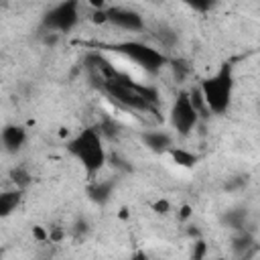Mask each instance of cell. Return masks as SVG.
Segmentation results:
<instances>
[{"label":"cell","instance_id":"cell-2","mask_svg":"<svg viewBox=\"0 0 260 260\" xmlns=\"http://www.w3.org/2000/svg\"><path fill=\"white\" fill-rule=\"evenodd\" d=\"M199 91L205 100V106L211 114H225L230 104H232V93H234V75H232V65L223 63L211 77L203 79L199 85Z\"/></svg>","mask_w":260,"mask_h":260},{"label":"cell","instance_id":"cell-8","mask_svg":"<svg viewBox=\"0 0 260 260\" xmlns=\"http://www.w3.org/2000/svg\"><path fill=\"white\" fill-rule=\"evenodd\" d=\"M26 142V130L16 124H8L2 130V144L6 152H18Z\"/></svg>","mask_w":260,"mask_h":260},{"label":"cell","instance_id":"cell-11","mask_svg":"<svg viewBox=\"0 0 260 260\" xmlns=\"http://www.w3.org/2000/svg\"><path fill=\"white\" fill-rule=\"evenodd\" d=\"M89 195H91L93 201L106 203V201L110 199V195H112V183H110V181H98V183L89 189Z\"/></svg>","mask_w":260,"mask_h":260},{"label":"cell","instance_id":"cell-1","mask_svg":"<svg viewBox=\"0 0 260 260\" xmlns=\"http://www.w3.org/2000/svg\"><path fill=\"white\" fill-rule=\"evenodd\" d=\"M67 150L71 156H75L85 173L93 177L95 173L102 171L106 165V150L102 144V132L98 128H85L77 136H73L67 142Z\"/></svg>","mask_w":260,"mask_h":260},{"label":"cell","instance_id":"cell-17","mask_svg":"<svg viewBox=\"0 0 260 260\" xmlns=\"http://www.w3.org/2000/svg\"><path fill=\"white\" fill-rule=\"evenodd\" d=\"M152 209H154L156 213H169L171 203H169L167 199H158V201H154V203H152Z\"/></svg>","mask_w":260,"mask_h":260},{"label":"cell","instance_id":"cell-15","mask_svg":"<svg viewBox=\"0 0 260 260\" xmlns=\"http://www.w3.org/2000/svg\"><path fill=\"white\" fill-rule=\"evenodd\" d=\"M28 179H30V177H28V173H26L24 169H14V171H12V181H14L16 187H24V185L28 183Z\"/></svg>","mask_w":260,"mask_h":260},{"label":"cell","instance_id":"cell-18","mask_svg":"<svg viewBox=\"0 0 260 260\" xmlns=\"http://www.w3.org/2000/svg\"><path fill=\"white\" fill-rule=\"evenodd\" d=\"M32 236H35L39 242H45V240H49V230H43L41 225H35V228H32Z\"/></svg>","mask_w":260,"mask_h":260},{"label":"cell","instance_id":"cell-14","mask_svg":"<svg viewBox=\"0 0 260 260\" xmlns=\"http://www.w3.org/2000/svg\"><path fill=\"white\" fill-rule=\"evenodd\" d=\"M181 2L187 4L189 8L197 10V12H207V10H211L213 4H215V0H181Z\"/></svg>","mask_w":260,"mask_h":260},{"label":"cell","instance_id":"cell-4","mask_svg":"<svg viewBox=\"0 0 260 260\" xmlns=\"http://www.w3.org/2000/svg\"><path fill=\"white\" fill-rule=\"evenodd\" d=\"M199 118H201V114L197 112V108H195V104L191 100V93L189 91H181L175 98L173 106H171V124H173V130L177 134H181V136H189L195 130Z\"/></svg>","mask_w":260,"mask_h":260},{"label":"cell","instance_id":"cell-5","mask_svg":"<svg viewBox=\"0 0 260 260\" xmlns=\"http://www.w3.org/2000/svg\"><path fill=\"white\" fill-rule=\"evenodd\" d=\"M79 22V0H63L43 16V26L49 32H69Z\"/></svg>","mask_w":260,"mask_h":260},{"label":"cell","instance_id":"cell-9","mask_svg":"<svg viewBox=\"0 0 260 260\" xmlns=\"http://www.w3.org/2000/svg\"><path fill=\"white\" fill-rule=\"evenodd\" d=\"M20 199H22V193L20 191H16V189L14 191H4L0 195V215L2 217H8L12 211H16Z\"/></svg>","mask_w":260,"mask_h":260},{"label":"cell","instance_id":"cell-20","mask_svg":"<svg viewBox=\"0 0 260 260\" xmlns=\"http://www.w3.org/2000/svg\"><path fill=\"white\" fill-rule=\"evenodd\" d=\"M189 215H191V207H187V205H185V207L181 209V215H179V219H187Z\"/></svg>","mask_w":260,"mask_h":260},{"label":"cell","instance_id":"cell-6","mask_svg":"<svg viewBox=\"0 0 260 260\" xmlns=\"http://www.w3.org/2000/svg\"><path fill=\"white\" fill-rule=\"evenodd\" d=\"M108 24H112L116 28H122V30H128V32H140L144 28L142 16L136 10L126 8V6L108 8Z\"/></svg>","mask_w":260,"mask_h":260},{"label":"cell","instance_id":"cell-12","mask_svg":"<svg viewBox=\"0 0 260 260\" xmlns=\"http://www.w3.org/2000/svg\"><path fill=\"white\" fill-rule=\"evenodd\" d=\"M169 154H171L173 160H175L177 165H181V167H193V165L197 162V156H195L193 152L185 150V148H177V146H173V148L169 150Z\"/></svg>","mask_w":260,"mask_h":260},{"label":"cell","instance_id":"cell-16","mask_svg":"<svg viewBox=\"0 0 260 260\" xmlns=\"http://www.w3.org/2000/svg\"><path fill=\"white\" fill-rule=\"evenodd\" d=\"M171 67H173V73H175V77H177V79H183V77H185V73L189 71V67H187L183 61H173V65H171Z\"/></svg>","mask_w":260,"mask_h":260},{"label":"cell","instance_id":"cell-3","mask_svg":"<svg viewBox=\"0 0 260 260\" xmlns=\"http://www.w3.org/2000/svg\"><path fill=\"white\" fill-rule=\"evenodd\" d=\"M106 49L118 53L126 63H132V67L146 71V73H158L167 65V55L160 53L158 49L140 43V41H122V43H112L104 45Z\"/></svg>","mask_w":260,"mask_h":260},{"label":"cell","instance_id":"cell-7","mask_svg":"<svg viewBox=\"0 0 260 260\" xmlns=\"http://www.w3.org/2000/svg\"><path fill=\"white\" fill-rule=\"evenodd\" d=\"M142 142L154 152H169L173 148V134L167 130H146L142 134Z\"/></svg>","mask_w":260,"mask_h":260},{"label":"cell","instance_id":"cell-10","mask_svg":"<svg viewBox=\"0 0 260 260\" xmlns=\"http://www.w3.org/2000/svg\"><path fill=\"white\" fill-rule=\"evenodd\" d=\"M232 248H234V254H236V256H248V252L254 248V238H252V234H248L246 230H240V234L234 238Z\"/></svg>","mask_w":260,"mask_h":260},{"label":"cell","instance_id":"cell-19","mask_svg":"<svg viewBox=\"0 0 260 260\" xmlns=\"http://www.w3.org/2000/svg\"><path fill=\"white\" fill-rule=\"evenodd\" d=\"M93 10H104L106 8V0H85Z\"/></svg>","mask_w":260,"mask_h":260},{"label":"cell","instance_id":"cell-13","mask_svg":"<svg viewBox=\"0 0 260 260\" xmlns=\"http://www.w3.org/2000/svg\"><path fill=\"white\" fill-rule=\"evenodd\" d=\"M228 223H230L234 230H238V232L244 230V225H246V213L240 211V209H238V211H230V213H228Z\"/></svg>","mask_w":260,"mask_h":260}]
</instances>
